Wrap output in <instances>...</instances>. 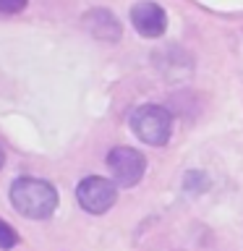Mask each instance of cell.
<instances>
[{"instance_id": "cell-1", "label": "cell", "mask_w": 243, "mask_h": 251, "mask_svg": "<svg viewBox=\"0 0 243 251\" xmlns=\"http://www.w3.org/2000/svg\"><path fill=\"white\" fill-rule=\"evenodd\" d=\"M11 204L26 220H47L58 209V191L42 178H16L11 183Z\"/></svg>"}, {"instance_id": "cell-2", "label": "cell", "mask_w": 243, "mask_h": 251, "mask_svg": "<svg viewBox=\"0 0 243 251\" xmlns=\"http://www.w3.org/2000/svg\"><path fill=\"white\" fill-rule=\"evenodd\" d=\"M131 131L144 144L162 147L172 133V115L160 105H139L131 113Z\"/></svg>"}, {"instance_id": "cell-3", "label": "cell", "mask_w": 243, "mask_h": 251, "mask_svg": "<svg viewBox=\"0 0 243 251\" xmlns=\"http://www.w3.org/2000/svg\"><path fill=\"white\" fill-rule=\"evenodd\" d=\"M76 199L81 204V209L89 212V215H105L118 199V186L115 180L89 176L76 186Z\"/></svg>"}, {"instance_id": "cell-4", "label": "cell", "mask_w": 243, "mask_h": 251, "mask_svg": "<svg viewBox=\"0 0 243 251\" xmlns=\"http://www.w3.org/2000/svg\"><path fill=\"white\" fill-rule=\"evenodd\" d=\"M107 168L113 173L115 186L131 188L141 180V176H144L146 160H144V154L133 147H115V149H110V154H107Z\"/></svg>"}, {"instance_id": "cell-5", "label": "cell", "mask_w": 243, "mask_h": 251, "mask_svg": "<svg viewBox=\"0 0 243 251\" xmlns=\"http://www.w3.org/2000/svg\"><path fill=\"white\" fill-rule=\"evenodd\" d=\"M131 24L141 37L154 39V37H162L165 29H168V13L157 3L144 0V3H136L131 8Z\"/></svg>"}, {"instance_id": "cell-6", "label": "cell", "mask_w": 243, "mask_h": 251, "mask_svg": "<svg viewBox=\"0 0 243 251\" xmlns=\"http://www.w3.org/2000/svg\"><path fill=\"white\" fill-rule=\"evenodd\" d=\"M84 26L92 37L102 39V42H118L123 34L121 21L115 19V13L105 11V8H92L84 13Z\"/></svg>"}, {"instance_id": "cell-7", "label": "cell", "mask_w": 243, "mask_h": 251, "mask_svg": "<svg viewBox=\"0 0 243 251\" xmlns=\"http://www.w3.org/2000/svg\"><path fill=\"white\" fill-rule=\"evenodd\" d=\"M16 243H19V233H16L5 220H0V249L8 251V249H13Z\"/></svg>"}, {"instance_id": "cell-8", "label": "cell", "mask_w": 243, "mask_h": 251, "mask_svg": "<svg viewBox=\"0 0 243 251\" xmlns=\"http://www.w3.org/2000/svg\"><path fill=\"white\" fill-rule=\"evenodd\" d=\"M29 5V0H0V13L3 16H16Z\"/></svg>"}, {"instance_id": "cell-9", "label": "cell", "mask_w": 243, "mask_h": 251, "mask_svg": "<svg viewBox=\"0 0 243 251\" xmlns=\"http://www.w3.org/2000/svg\"><path fill=\"white\" fill-rule=\"evenodd\" d=\"M3 162H5V152L0 149V168H3Z\"/></svg>"}]
</instances>
